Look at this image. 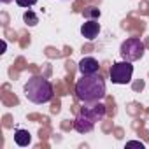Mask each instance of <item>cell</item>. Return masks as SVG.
Instances as JSON below:
<instances>
[{
  "label": "cell",
  "instance_id": "4fadbf2b",
  "mask_svg": "<svg viewBox=\"0 0 149 149\" xmlns=\"http://www.w3.org/2000/svg\"><path fill=\"white\" fill-rule=\"evenodd\" d=\"M6 47H7V44H6V40H2V51H0V53H4V51H6Z\"/></svg>",
  "mask_w": 149,
  "mask_h": 149
},
{
  "label": "cell",
  "instance_id": "8992f818",
  "mask_svg": "<svg viewBox=\"0 0 149 149\" xmlns=\"http://www.w3.org/2000/svg\"><path fill=\"white\" fill-rule=\"evenodd\" d=\"M98 61L93 58V56H84L81 61H79V72L83 76H93V74H98Z\"/></svg>",
  "mask_w": 149,
  "mask_h": 149
},
{
  "label": "cell",
  "instance_id": "6da1fadb",
  "mask_svg": "<svg viewBox=\"0 0 149 149\" xmlns=\"http://www.w3.org/2000/svg\"><path fill=\"white\" fill-rule=\"evenodd\" d=\"M76 95L84 104H97L105 97V81L100 74L83 76L76 83Z\"/></svg>",
  "mask_w": 149,
  "mask_h": 149
},
{
  "label": "cell",
  "instance_id": "8fae6325",
  "mask_svg": "<svg viewBox=\"0 0 149 149\" xmlns=\"http://www.w3.org/2000/svg\"><path fill=\"white\" fill-rule=\"evenodd\" d=\"M16 4L19 7H32V6L37 4V0H16Z\"/></svg>",
  "mask_w": 149,
  "mask_h": 149
},
{
  "label": "cell",
  "instance_id": "3957f363",
  "mask_svg": "<svg viewBox=\"0 0 149 149\" xmlns=\"http://www.w3.org/2000/svg\"><path fill=\"white\" fill-rule=\"evenodd\" d=\"M105 118V105L104 104H95L91 107H83L79 114L74 119V128L79 133H90L98 121Z\"/></svg>",
  "mask_w": 149,
  "mask_h": 149
},
{
  "label": "cell",
  "instance_id": "7a4b0ae2",
  "mask_svg": "<svg viewBox=\"0 0 149 149\" xmlns=\"http://www.w3.org/2000/svg\"><path fill=\"white\" fill-rule=\"evenodd\" d=\"M23 93L26 100H30L32 104H47L53 100V95H54L53 84L42 76H33L32 79H28V83L23 88Z\"/></svg>",
  "mask_w": 149,
  "mask_h": 149
},
{
  "label": "cell",
  "instance_id": "5b68a950",
  "mask_svg": "<svg viewBox=\"0 0 149 149\" xmlns=\"http://www.w3.org/2000/svg\"><path fill=\"white\" fill-rule=\"evenodd\" d=\"M109 76H111V81L114 84H128L132 81V76H133V65L132 61H116L111 70H109Z\"/></svg>",
  "mask_w": 149,
  "mask_h": 149
},
{
  "label": "cell",
  "instance_id": "ba28073f",
  "mask_svg": "<svg viewBox=\"0 0 149 149\" xmlns=\"http://www.w3.org/2000/svg\"><path fill=\"white\" fill-rule=\"evenodd\" d=\"M14 142H16L18 146H21V147L28 146V144L32 142L30 132H28V130H23V128H18V130L14 132Z\"/></svg>",
  "mask_w": 149,
  "mask_h": 149
},
{
  "label": "cell",
  "instance_id": "7c38bea8",
  "mask_svg": "<svg viewBox=\"0 0 149 149\" xmlns=\"http://www.w3.org/2000/svg\"><path fill=\"white\" fill-rule=\"evenodd\" d=\"M126 146H140V147H144V144H142V142H137V140H130Z\"/></svg>",
  "mask_w": 149,
  "mask_h": 149
},
{
  "label": "cell",
  "instance_id": "277c9868",
  "mask_svg": "<svg viewBox=\"0 0 149 149\" xmlns=\"http://www.w3.org/2000/svg\"><path fill=\"white\" fill-rule=\"evenodd\" d=\"M144 51H146L144 42L140 39H137V37L126 39L121 44V47H119V53H121L123 60H126V61H137V60H140L144 56Z\"/></svg>",
  "mask_w": 149,
  "mask_h": 149
},
{
  "label": "cell",
  "instance_id": "9c48e42d",
  "mask_svg": "<svg viewBox=\"0 0 149 149\" xmlns=\"http://www.w3.org/2000/svg\"><path fill=\"white\" fill-rule=\"evenodd\" d=\"M23 19H25V23H26L28 26H35V25L39 23V18H37V14H35L33 11H26V13L23 14Z\"/></svg>",
  "mask_w": 149,
  "mask_h": 149
},
{
  "label": "cell",
  "instance_id": "30bf717a",
  "mask_svg": "<svg viewBox=\"0 0 149 149\" xmlns=\"http://www.w3.org/2000/svg\"><path fill=\"white\" fill-rule=\"evenodd\" d=\"M84 18H88V19H97V18H100V9H97V7H88V9L84 11Z\"/></svg>",
  "mask_w": 149,
  "mask_h": 149
},
{
  "label": "cell",
  "instance_id": "52a82bcc",
  "mask_svg": "<svg viewBox=\"0 0 149 149\" xmlns=\"http://www.w3.org/2000/svg\"><path fill=\"white\" fill-rule=\"evenodd\" d=\"M98 33H100V23H98L97 19H88L86 23H83V26H81V35H83L84 39L93 40V39L98 37Z\"/></svg>",
  "mask_w": 149,
  "mask_h": 149
},
{
  "label": "cell",
  "instance_id": "5bb4252c",
  "mask_svg": "<svg viewBox=\"0 0 149 149\" xmlns=\"http://www.w3.org/2000/svg\"><path fill=\"white\" fill-rule=\"evenodd\" d=\"M2 2H4V4H9V2H11V0H2Z\"/></svg>",
  "mask_w": 149,
  "mask_h": 149
}]
</instances>
